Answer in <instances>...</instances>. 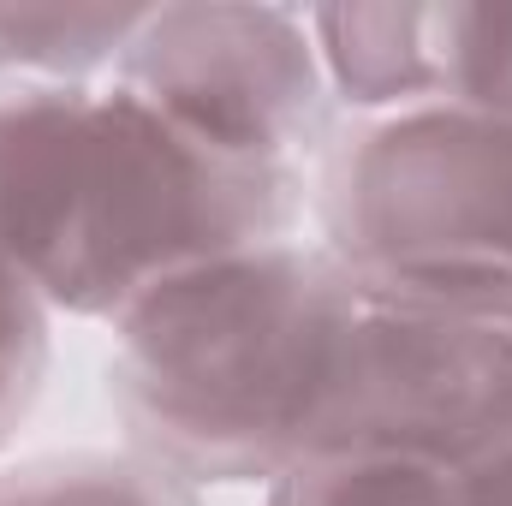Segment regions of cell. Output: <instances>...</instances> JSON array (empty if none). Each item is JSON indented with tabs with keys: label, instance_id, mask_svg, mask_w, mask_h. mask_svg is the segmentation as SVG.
<instances>
[{
	"label": "cell",
	"instance_id": "1",
	"mask_svg": "<svg viewBox=\"0 0 512 506\" xmlns=\"http://www.w3.org/2000/svg\"><path fill=\"white\" fill-rule=\"evenodd\" d=\"M286 191V167L209 155L126 84L0 96V262L66 316L120 322L161 280L274 245Z\"/></svg>",
	"mask_w": 512,
	"mask_h": 506
},
{
	"label": "cell",
	"instance_id": "2",
	"mask_svg": "<svg viewBox=\"0 0 512 506\" xmlns=\"http://www.w3.org/2000/svg\"><path fill=\"white\" fill-rule=\"evenodd\" d=\"M352 304L358 280L298 245L209 256L120 316V411L179 477H286L310 459Z\"/></svg>",
	"mask_w": 512,
	"mask_h": 506
},
{
	"label": "cell",
	"instance_id": "3",
	"mask_svg": "<svg viewBox=\"0 0 512 506\" xmlns=\"http://www.w3.org/2000/svg\"><path fill=\"white\" fill-rule=\"evenodd\" d=\"M334 239L364 292L512 322V120L423 102L370 126L340 167Z\"/></svg>",
	"mask_w": 512,
	"mask_h": 506
},
{
	"label": "cell",
	"instance_id": "4",
	"mask_svg": "<svg viewBox=\"0 0 512 506\" xmlns=\"http://www.w3.org/2000/svg\"><path fill=\"white\" fill-rule=\"evenodd\" d=\"M512 441V322L358 286L310 459H405L465 477Z\"/></svg>",
	"mask_w": 512,
	"mask_h": 506
},
{
	"label": "cell",
	"instance_id": "5",
	"mask_svg": "<svg viewBox=\"0 0 512 506\" xmlns=\"http://www.w3.org/2000/svg\"><path fill=\"white\" fill-rule=\"evenodd\" d=\"M126 90L221 161L280 167L322 120V54L286 6H149L120 54Z\"/></svg>",
	"mask_w": 512,
	"mask_h": 506
},
{
	"label": "cell",
	"instance_id": "6",
	"mask_svg": "<svg viewBox=\"0 0 512 506\" xmlns=\"http://www.w3.org/2000/svg\"><path fill=\"white\" fill-rule=\"evenodd\" d=\"M322 72L358 108H423L441 102V48L435 6L382 0V6H316L304 12Z\"/></svg>",
	"mask_w": 512,
	"mask_h": 506
},
{
	"label": "cell",
	"instance_id": "7",
	"mask_svg": "<svg viewBox=\"0 0 512 506\" xmlns=\"http://www.w3.org/2000/svg\"><path fill=\"white\" fill-rule=\"evenodd\" d=\"M149 6H66V0H0V72L78 78L120 60Z\"/></svg>",
	"mask_w": 512,
	"mask_h": 506
},
{
	"label": "cell",
	"instance_id": "8",
	"mask_svg": "<svg viewBox=\"0 0 512 506\" xmlns=\"http://www.w3.org/2000/svg\"><path fill=\"white\" fill-rule=\"evenodd\" d=\"M441 102L512 120V0H447L435 6Z\"/></svg>",
	"mask_w": 512,
	"mask_h": 506
},
{
	"label": "cell",
	"instance_id": "9",
	"mask_svg": "<svg viewBox=\"0 0 512 506\" xmlns=\"http://www.w3.org/2000/svg\"><path fill=\"white\" fill-rule=\"evenodd\" d=\"M268 506H465L459 477L405 459H304L274 477Z\"/></svg>",
	"mask_w": 512,
	"mask_h": 506
},
{
	"label": "cell",
	"instance_id": "10",
	"mask_svg": "<svg viewBox=\"0 0 512 506\" xmlns=\"http://www.w3.org/2000/svg\"><path fill=\"white\" fill-rule=\"evenodd\" d=\"M0 506H197L167 471H137L114 459H72L30 471Z\"/></svg>",
	"mask_w": 512,
	"mask_h": 506
},
{
	"label": "cell",
	"instance_id": "11",
	"mask_svg": "<svg viewBox=\"0 0 512 506\" xmlns=\"http://www.w3.org/2000/svg\"><path fill=\"white\" fill-rule=\"evenodd\" d=\"M48 370V304L30 292L18 268L0 262V441L30 411Z\"/></svg>",
	"mask_w": 512,
	"mask_h": 506
},
{
	"label": "cell",
	"instance_id": "12",
	"mask_svg": "<svg viewBox=\"0 0 512 506\" xmlns=\"http://www.w3.org/2000/svg\"><path fill=\"white\" fill-rule=\"evenodd\" d=\"M459 501L465 506H512V441L459 477Z\"/></svg>",
	"mask_w": 512,
	"mask_h": 506
}]
</instances>
